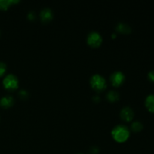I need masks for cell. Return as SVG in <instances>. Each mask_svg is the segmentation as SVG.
I'll return each mask as SVG.
<instances>
[{"instance_id":"7a4b0ae2","label":"cell","mask_w":154,"mask_h":154,"mask_svg":"<svg viewBox=\"0 0 154 154\" xmlns=\"http://www.w3.org/2000/svg\"><path fill=\"white\" fill-rule=\"evenodd\" d=\"M90 84L94 90L102 91L106 87L105 78L99 75H94L90 78Z\"/></svg>"},{"instance_id":"d6986e66","label":"cell","mask_w":154,"mask_h":154,"mask_svg":"<svg viewBox=\"0 0 154 154\" xmlns=\"http://www.w3.org/2000/svg\"><path fill=\"white\" fill-rule=\"evenodd\" d=\"M93 100L96 102H99L100 101V98H99V96H93Z\"/></svg>"},{"instance_id":"ffe728a7","label":"cell","mask_w":154,"mask_h":154,"mask_svg":"<svg viewBox=\"0 0 154 154\" xmlns=\"http://www.w3.org/2000/svg\"><path fill=\"white\" fill-rule=\"evenodd\" d=\"M115 35H116L115 34H113V35H112V37H115Z\"/></svg>"},{"instance_id":"8fae6325","label":"cell","mask_w":154,"mask_h":154,"mask_svg":"<svg viewBox=\"0 0 154 154\" xmlns=\"http://www.w3.org/2000/svg\"><path fill=\"white\" fill-rule=\"evenodd\" d=\"M16 2H18V1H14V0H0V9L1 10H7L11 5Z\"/></svg>"},{"instance_id":"6da1fadb","label":"cell","mask_w":154,"mask_h":154,"mask_svg":"<svg viewBox=\"0 0 154 154\" xmlns=\"http://www.w3.org/2000/svg\"><path fill=\"white\" fill-rule=\"evenodd\" d=\"M112 136L118 142H123L126 141L129 136V131L126 126L118 125L113 129Z\"/></svg>"},{"instance_id":"4fadbf2b","label":"cell","mask_w":154,"mask_h":154,"mask_svg":"<svg viewBox=\"0 0 154 154\" xmlns=\"http://www.w3.org/2000/svg\"><path fill=\"white\" fill-rule=\"evenodd\" d=\"M131 128H132V130L133 131V132H140V131L143 129V125L142 123H140V122L135 121L134 123H132Z\"/></svg>"},{"instance_id":"ac0fdd59","label":"cell","mask_w":154,"mask_h":154,"mask_svg":"<svg viewBox=\"0 0 154 154\" xmlns=\"http://www.w3.org/2000/svg\"><path fill=\"white\" fill-rule=\"evenodd\" d=\"M28 18L29 20H33L35 18V14L33 11H29L28 13Z\"/></svg>"},{"instance_id":"277c9868","label":"cell","mask_w":154,"mask_h":154,"mask_svg":"<svg viewBox=\"0 0 154 154\" xmlns=\"http://www.w3.org/2000/svg\"><path fill=\"white\" fill-rule=\"evenodd\" d=\"M102 36H101L100 34L98 33L97 32H91L88 35V37H87V42H88L89 45L91 47H93V48L99 47V45L102 44Z\"/></svg>"},{"instance_id":"ba28073f","label":"cell","mask_w":154,"mask_h":154,"mask_svg":"<svg viewBox=\"0 0 154 154\" xmlns=\"http://www.w3.org/2000/svg\"><path fill=\"white\" fill-rule=\"evenodd\" d=\"M13 97L10 96H5L0 99V106L4 108H8L11 107L14 104Z\"/></svg>"},{"instance_id":"7c38bea8","label":"cell","mask_w":154,"mask_h":154,"mask_svg":"<svg viewBox=\"0 0 154 154\" xmlns=\"http://www.w3.org/2000/svg\"><path fill=\"white\" fill-rule=\"evenodd\" d=\"M107 98L110 102H115V101L119 99V94L117 92L114 91V90H111L107 94Z\"/></svg>"},{"instance_id":"e0dca14e","label":"cell","mask_w":154,"mask_h":154,"mask_svg":"<svg viewBox=\"0 0 154 154\" xmlns=\"http://www.w3.org/2000/svg\"><path fill=\"white\" fill-rule=\"evenodd\" d=\"M98 152H99V149H98L96 147H91V149L90 150V154H96Z\"/></svg>"},{"instance_id":"3957f363","label":"cell","mask_w":154,"mask_h":154,"mask_svg":"<svg viewBox=\"0 0 154 154\" xmlns=\"http://www.w3.org/2000/svg\"><path fill=\"white\" fill-rule=\"evenodd\" d=\"M3 85L7 90H15L18 87L17 78L14 75H8L3 80Z\"/></svg>"},{"instance_id":"44dd1931","label":"cell","mask_w":154,"mask_h":154,"mask_svg":"<svg viewBox=\"0 0 154 154\" xmlns=\"http://www.w3.org/2000/svg\"><path fill=\"white\" fill-rule=\"evenodd\" d=\"M79 154H81V153H79Z\"/></svg>"},{"instance_id":"30bf717a","label":"cell","mask_w":154,"mask_h":154,"mask_svg":"<svg viewBox=\"0 0 154 154\" xmlns=\"http://www.w3.org/2000/svg\"><path fill=\"white\" fill-rule=\"evenodd\" d=\"M116 29L118 32L121 33H125V34H127V33H129L131 32V27L128 24L125 23H118Z\"/></svg>"},{"instance_id":"8992f818","label":"cell","mask_w":154,"mask_h":154,"mask_svg":"<svg viewBox=\"0 0 154 154\" xmlns=\"http://www.w3.org/2000/svg\"><path fill=\"white\" fill-rule=\"evenodd\" d=\"M120 117L123 120L130 121L134 117V112L132 109L129 107H124L120 111Z\"/></svg>"},{"instance_id":"9c48e42d","label":"cell","mask_w":154,"mask_h":154,"mask_svg":"<svg viewBox=\"0 0 154 154\" xmlns=\"http://www.w3.org/2000/svg\"><path fill=\"white\" fill-rule=\"evenodd\" d=\"M145 105L149 111L154 113V94L149 95L146 98Z\"/></svg>"},{"instance_id":"5bb4252c","label":"cell","mask_w":154,"mask_h":154,"mask_svg":"<svg viewBox=\"0 0 154 154\" xmlns=\"http://www.w3.org/2000/svg\"><path fill=\"white\" fill-rule=\"evenodd\" d=\"M6 72V65L2 62H0V77L2 76Z\"/></svg>"},{"instance_id":"5b68a950","label":"cell","mask_w":154,"mask_h":154,"mask_svg":"<svg viewBox=\"0 0 154 154\" xmlns=\"http://www.w3.org/2000/svg\"><path fill=\"white\" fill-rule=\"evenodd\" d=\"M125 76L121 72H114L111 75V81L115 87L120 86L124 81Z\"/></svg>"},{"instance_id":"9a60e30c","label":"cell","mask_w":154,"mask_h":154,"mask_svg":"<svg viewBox=\"0 0 154 154\" xmlns=\"http://www.w3.org/2000/svg\"><path fill=\"white\" fill-rule=\"evenodd\" d=\"M18 95H19L20 98H21L23 99H25L28 97V93L25 90H21L19 92V93H18Z\"/></svg>"},{"instance_id":"2e32d148","label":"cell","mask_w":154,"mask_h":154,"mask_svg":"<svg viewBox=\"0 0 154 154\" xmlns=\"http://www.w3.org/2000/svg\"><path fill=\"white\" fill-rule=\"evenodd\" d=\"M147 77H148L150 81L154 82V70L150 71V72L148 73V75H147Z\"/></svg>"},{"instance_id":"52a82bcc","label":"cell","mask_w":154,"mask_h":154,"mask_svg":"<svg viewBox=\"0 0 154 154\" xmlns=\"http://www.w3.org/2000/svg\"><path fill=\"white\" fill-rule=\"evenodd\" d=\"M40 17L42 22L44 23L49 22L53 17L52 11H51L50 8H45L42 9V10L41 11Z\"/></svg>"}]
</instances>
